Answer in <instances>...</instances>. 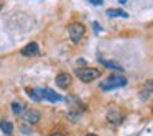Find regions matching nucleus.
Segmentation results:
<instances>
[{
	"label": "nucleus",
	"instance_id": "obj_1",
	"mask_svg": "<svg viewBox=\"0 0 153 136\" xmlns=\"http://www.w3.org/2000/svg\"><path fill=\"white\" fill-rule=\"evenodd\" d=\"M127 85V79L123 76H110L105 80L100 82V90H112V89H119V87Z\"/></svg>",
	"mask_w": 153,
	"mask_h": 136
},
{
	"label": "nucleus",
	"instance_id": "obj_2",
	"mask_svg": "<svg viewBox=\"0 0 153 136\" xmlns=\"http://www.w3.org/2000/svg\"><path fill=\"white\" fill-rule=\"evenodd\" d=\"M76 76L82 82H92L97 77H100V71L94 67H76Z\"/></svg>",
	"mask_w": 153,
	"mask_h": 136
},
{
	"label": "nucleus",
	"instance_id": "obj_3",
	"mask_svg": "<svg viewBox=\"0 0 153 136\" xmlns=\"http://www.w3.org/2000/svg\"><path fill=\"white\" fill-rule=\"evenodd\" d=\"M68 31H69V36H71V41H73V43H79V41L84 38V35H86V28H84V25L77 23V21L71 23L69 28H68Z\"/></svg>",
	"mask_w": 153,
	"mask_h": 136
},
{
	"label": "nucleus",
	"instance_id": "obj_4",
	"mask_svg": "<svg viewBox=\"0 0 153 136\" xmlns=\"http://www.w3.org/2000/svg\"><path fill=\"white\" fill-rule=\"evenodd\" d=\"M123 120V115L120 110L114 108V110H109V113H107V121L112 123V125H120Z\"/></svg>",
	"mask_w": 153,
	"mask_h": 136
},
{
	"label": "nucleus",
	"instance_id": "obj_5",
	"mask_svg": "<svg viewBox=\"0 0 153 136\" xmlns=\"http://www.w3.org/2000/svg\"><path fill=\"white\" fill-rule=\"evenodd\" d=\"M56 85L61 87V89H66V87L71 85V76L66 72H61L56 76Z\"/></svg>",
	"mask_w": 153,
	"mask_h": 136
},
{
	"label": "nucleus",
	"instance_id": "obj_6",
	"mask_svg": "<svg viewBox=\"0 0 153 136\" xmlns=\"http://www.w3.org/2000/svg\"><path fill=\"white\" fill-rule=\"evenodd\" d=\"M38 53H40V46H38L36 43H30V44H27V46L22 49V54H23V56H28V57L36 56Z\"/></svg>",
	"mask_w": 153,
	"mask_h": 136
},
{
	"label": "nucleus",
	"instance_id": "obj_7",
	"mask_svg": "<svg viewBox=\"0 0 153 136\" xmlns=\"http://www.w3.org/2000/svg\"><path fill=\"white\" fill-rule=\"evenodd\" d=\"M43 97H45V100H48V102H59L61 100V95L59 93H56V92H53L51 89H46V87H43Z\"/></svg>",
	"mask_w": 153,
	"mask_h": 136
},
{
	"label": "nucleus",
	"instance_id": "obj_8",
	"mask_svg": "<svg viewBox=\"0 0 153 136\" xmlns=\"http://www.w3.org/2000/svg\"><path fill=\"white\" fill-rule=\"evenodd\" d=\"M27 92H28V95H30L35 102H41V100H45L43 87H38V89H27Z\"/></svg>",
	"mask_w": 153,
	"mask_h": 136
},
{
	"label": "nucleus",
	"instance_id": "obj_9",
	"mask_svg": "<svg viewBox=\"0 0 153 136\" xmlns=\"http://www.w3.org/2000/svg\"><path fill=\"white\" fill-rule=\"evenodd\" d=\"M23 116H25V120L30 121V123H36L38 120H40V113L35 112V110H28V108L23 112Z\"/></svg>",
	"mask_w": 153,
	"mask_h": 136
},
{
	"label": "nucleus",
	"instance_id": "obj_10",
	"mask_svg": "<svg viewBox=\"0 0 153 136\" xmlns=\"http://www.w3.org/2000/svg\"><path fill=\"white\" fill-rule=\"evenodd\" d=\"M0 128H2V131H4L5 135H12V133H13V123L8 121V120H2V121H0Z\"/></svg>",
	"mask_w": 153,
	"mask_h": 136
},
{
	"label": "nucleus",
	"instance_id": "obj_11",
	"mask_svg": "<svg viewBox=\"0 0 153 136\" xmlns=\"http://www.w3.org/2000/svg\"><path fill=\"white\" fill-rule=\"evenodd\" d=\"M107 15H109L110 18H114V17H122V18H127V17H128V15H127L125 12L119 10V8H109V10H107Z\"/></svg>",
	"mask_w": 153,
	"mask_h": 136
},
{
	"label": "nucleus",
	"instance_id": "obj_12",
	"mask_svg": "<svg viewBox=\"0 0 153 136\" xmlns=\"http://www.w3.org/2000/svg\"><path fill=\"white\" fill-rule=\"evenodd\" d=\"M25 110H27V107H25L23 103H20V102H13V103H12V112H13L15 115H22Z\"/></svg>",
	"mask_w": 153,
	"mask_h": 136
},
{
	"label": "nucleus",
	"instance_id": "obj_13",
	"mask_svg": "<svg viewBox=\"0 0 153 136\" xmlns=\"http://www.w3.org/2000/svg\"><path fill=\"white\" fill-rule=\"evenodd\" d=\"M102 64L105 67H109V69H115V71H122V66L117 62H114V61H102Z\"/></svg>",
	"mask_w": 153,
	"mask_h": 136
},
{
	"label": "nucleus",
	"instance_id": "obj_14",
	"mask_svg": "<svg viewBox=\"0 0 153 136\" xmlns=\"http://www.w3.org/2000/svg\"><path fill=\"white\" fill-rule=\"evenodd\" d=\"M143 90L148 92V93H153V80H148V82L143 85Z\"/></svg>",
	"mask_w": 153,
	"mask_h": 136
},
{
	"label": "nucleus",
	"instance_id": "obj_15",
	"mask_svg": "<svg viewBox=\"0 0 153 136\" xmlns=\"http://www.w3.org/2000/svg\"><path fill=\"white\" fill-rule=\"evenodd\" d=\"M22 131L27 133V135H30V133H33V129L30 128V125H25V123H22Z\"/></svg>",
	"mask_w": 153,
	"mask_h": 136
},
{
	"label": "nucleus",
	"instance_id": "obj_16",
	"mask_svg": "<svg viewBox=\"0 0 153 136\" xmlns=\"http://www.w3.org/2000/svg\"><path fill=\"white\" fill-rule=\"evenodd\" d=\"M91 4H96V5H100L102 4V0H89Z\"/></svg>",
	"mask_w": 153,
	"mask_h": 136
},
{
	"label": "nucleus",
	"instance_id": "obj_17",
	"mask_svg": "<svg viewBox=\"0 0 153 136\" xmlns=\"http://www.w3.org/2000/svg\"><path fill=\"white\" fill-rule=\"evenodd\" d=\"M77 64H79V66H82V67H84V64H86V61H84V59H79V61H77Z\"/></svg>",
	"mask_w": 153,
	"mask_h": 136
},
{
	"label": "nucleus",
	"instance_id": "obj_18",
	"mask_svg": "<svg viewBox=\"0 0 153 136\" xmlns=\"http://www.w3.org/2000/svg\"><path fill=\"white\" fill-rule=\"evenodd\" d=\"M94 30H96V31H100V26H99L97 23H94Z\"/></svg>",
	"mask_w": 153,
	"mask_h": 136
},
{
	"label": "nucleus",
	"instance_id": "obj_19",
	"mask_svg": "<svg viewBox=\"0 0 153 136\" xmlns=\"http://www.w3.org/2000/svg\"><path fill=\"white\" fill-rule=\"evenodd\" d=\"M51 136H66V135H63V133H53Z\"/></svg>",
	"mask_w": 153,
	"mask_h": 136
},
{
	"label": "nucleus",
	"instance_id": "obj_20",
	"mask_svg": "<svg viewBox=\"0 0 153 136\" xmlns=\"http://www.w3.org/2000/svg\"><path fill=\"white\" fill-rule=\"evenodd\" d=\"M119 2H120V4H125V2H127V0H119Z\"/></svg>",
	"mask_w": 153,
	"mask_h": 136
},
{
	"label": "nucleus",
	"instance_id": "obj_21",
	"mask_svg": "<svg viewBox=\"0 0 153 136\" xmlns=\"http://www.w3.org/2000/svg\"><path fill=\"white\" fill-rule=\"evenodd\" d=\"M86 136H97V135H86Z\"/></svg>",
	"mask_w": 153,
	"mask_h": 136
},
{
	"label": "nucleus",
	"instance_id": "obj_22",
	"mask_svg": "<svg viewBox=\"0 0 153 136\" xmlns=\"http://www.w3.org/2000/svg\"><path fill=\"white\" fill-rule=\"evenodd\" d=\"M0 8H2V4H0Z\"/></svg>",
	"mask_w": 153,
	"mask_h": 136
}]
</instances>
